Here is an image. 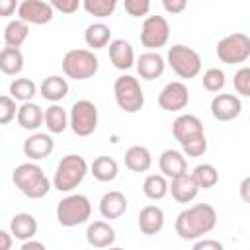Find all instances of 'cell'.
<instances>
[{"instance_id": "1", "label": "cell", "mask_w": 250, "mask_h": 250, "mask_svg": "<svg viewBox=\"0 0 250 250\" xmlns=\"http://www.w3.org/2000/svg\"><path fill=\"white\" fill-rule=\"evenodd\" d=\"M217 225V211L209 203H195L184 209L174 223L176 234L184 240H199Z\"/></svg>"}, {"instance_id": "2", "label": "cell", "mask_w": 250, "mask_h": 250, "mask_svg": "<svg viewBox=\"0 0 250 250\" xmlns=\"http://www.w3.org/2000/svg\"><path fill=\"white\" fill-rule=\"evenodd\" d=\"M172 133H174V139L180 143L186 156L197 158L205 154L207 139L203 133V123L197 115H191V113L178 115L172 123Z\"/></svg>"}, {"instance_id": "3", "label": "cell", "mask_w": 250, "mask_h": 250, "mask_svg": "<svg viewBox=\"0 0 250 250\" xmlns=\"http://www.w3.org/2000/svg\"><path fill=\"white\" fill-rule=\"evenodd\" d=\"M12 180H14L16 188L29 199H41L51 189L49 178L45 176L41 166H37L33 162H23V164L16 166L12 172Z\"/></svg>"}, {"instance_id": "4", "label": "cell", "mask_w": 250, "mask_h": 250, "mask_svg": "<svg viewBox=\"0 0 250 250\" xmlns=\"http://www.w3.org/2000/svg\"><path fill=\"white\" fill-rule=\"evenodd\" d=\"M86 174H88L86 160L80 154H66L57 164L55 178H53V188L59 189L61 193L72 191L74 188H78V184L84 180Z\"/></svg>"}, {"instance_id": "5", "label": "cell", "mask_w": 250, "mask_h": 250, "mask_svg": "<svg viewBox=\"0 0 250 250\" xmlns=\"http://www.w3.org/2000/svg\"><path fill=\"white\" fill-rule=\"evenodd\" d=\"M90 215H92V203L82 193H70L62 197L57 205V221L68 229L88 223Z\"/></svg>"}, {"instance_id": "6", "label": "cell", "mask_w": 250, "mask_h": 250, "mask_svg": "<svg viewBox=\"0 0 250 250\" xmlns=\"http://www.w3.org/2000/svg\"><path fill=\"white\" fill-rule=\"evenodd\" d=\"M100 61L88 49H70L62 57V72L72 80H88L98 72Z\"/></svg>"}, {"instance_id": "7", "label": "cell", "mask_w": 250, "mask_h": 250, "mask_svg": "<svg viewBox=\"0 0 250 250\" xmlns=\"http://www.w3.org/2000/svg\"><path fill=\"white\" fill-rule=\"evenodd\" d=\"M113 96L117 105L125 111V113H137L143 109L145 105V94L143 88L139 84V80L131 74H121L119 78H115L113 84Z\"/></svg>"}, {"instance_id": "8", "label": "cell", "mask_w": 250, "mask_h": 250, "mask_svg": "<svg viewBox=\"0 0 250 250\" xmlns=\"http://www.w3.org/2000/svg\"><path fill=\"white\" fill-rule=\"evenodd\" d=\"M168 64L180 78H195L201 72V57L188 45H172L168 49Z\"/></svg>"}, {"instance_id": "9", "label": "cell", "mask_w": 250, "mask_h": 250, "mask_svg": "<svg viewBox=\"0 0 250 250\" xmlns=\"http://www.w3.org/2000/svg\"><path fill=\"white\" fill-rule=\"evenodd\" d=\"M217 57L225 64H238L250 57V37L246 33H230L217 43Z\"/></svg>"}, {"instance_id": "10", "label": "cell", "mask_w": 250, "mask_h": 250, "mask_svg": "<svg viewBox=\"0 0 250 250\" xmlns=\"http://www.w3.org/2000/svg\"><path fill=\"white\" fill-rule=\"evenodd\" d=\"M70 129L76 137H90L98 127V107L90 100H78L70 107Z\"/></svg>"}, {"instance_id": "11", "label": "cell", "mask_w": 250, "mask_h": 250, "mask_svg": "<svg viewBox=\"0 0 250 250\" xmlns=\"http://www.w3.org/2000/svg\"><path fill=\"white\" fill-rule=\"evenodd\" d=\"M170 39V23L164 16H148L141 27V43L148 51H158Z\"/></svg>"}, {"instance_id": "12", "label": "cell", "mask_w": 250, "mask_h": 250, "mask_svg": "<svg viewBox=\"0 0 250 250\" xmlns=\"http://www.w3.org/2000/svg\"><path fill=\"white\" fill-rule=\"evenodd\" d=\"M53 6L45 0H23L18 6V20L25 21L27 25H45L53 20Z\"/></svg>"}, {"instance_id": "13", "label": "cell", "mask_w": 250, "mask_h": 250, "mask_svg": "<svg viewBox=\"0 0 250 250\" xmlns=\"http://www.w3.org/2000/svg\"><path fill=\"white\" fill-rule=\"evenodd\" d=\"M189 92L184 82H168L158 94V105L164 111H180L188 105Z\"/></svg>"}, {"instance_id": "14", "label": "cell", "mask_w": 250, "mask_h": 250, "mask_svg": "<svg viewBox=\"0 0 250 250\" xmlns=\"http://www.w3.org/2000/svg\"><path fill=\"white\" fill-rule=\"evenodd\" d=\"M242 102L234 94H217L211 100V115L217 121H232L240 115Z\"/></svg>"}, {"instance_id": "15", "label": "cell", "mask_w": 250, "mask_h": 250, "mask_svg": "<svg viewBox=\"0 0 250 250\" xmlns=\"http://www.w3.org/2000/svg\"><path fill=\"white\" fill-rule=\"evenodd\" d=\"M55 148V141L47 133H33L23 141V154L29 160H43Z\"/></svg>"}, {"instance_id": "16", "label": "cell", "mask_w": 250, "mask_h": 250, "mask_svg": "<svg viewBox=\"0 0 250 250\" xmlns=\"http://www.w3.org/2000/svg\"><path fill=\"white\" fill-rule=\"evenodd\" d=\"M158 166H160L162 176L170 178V180H176V178L188 174V160H186V156L180 150H174V148H168V150H164L160 154Z\"/></svg>"}, {"instance_id": "17", "label": "cell", "mask_w": 250, "mask_h": 250, "mask_svg": "<svg viewBox=\"0 0 250 250\" xmlns=\"http://www.w3.org/2000/svg\"><path fill=\"white\" fill-rule=\"evenodd\" d=\"M135 64H137L139 76L145 78V80H154V78L162 76V72H164V68H166L164 57H162L160 53H156V51H146V53H143V55L137 59Z\"/></svg>"}, {"instance_id": "18", "label": "cell", "mask_w": 250, "mask_h": 250, "mask_svg": "<svg viewBox=\"0 0 250 250\" xmlns=\"http://www.w3.org/2000/svg\"><path fill=\"white\" fill-rule=\"evenodd\" d=\"M86 242L94 248H109L115 242V230L105 221H94L86 229Z\"/></svg>"}, {"instance_id": "19", "label": "cell", "mask_w": 250, "mask_h": 250, "mask_svg": "<svg viewBox=\"0 0 250 250\" xmlns=\"http://www.w3.org/2000/svg\"><path fill=\"white\" fill-rule=\"evenodd\" d=\"M164 227V211L158 205H145L139 211V230L146 236L160 232Z\"/></svg>"}, {"instance_id": "20", "label": "cell", "mask_w": 250, "mask_h": 250, "mask_svg": "<svg viewBox=\"0 0 250 250\" xmlns=\"http://www.w3.org/2000/svg\"><path fill=\"white\" fill-rule=\"evenodd\" d=\"M109 61L115 68L127 70L135 64V51L133 45L125 39H113L109 43Z\"/></svg>"}, {"instance_id": "21", "label": "cell", "mask_w": 250, "mask_h": 250, "mask_svg": "<svg viewBox=\"0 0 250 250\" xmlns=\"http://www.w3.org/2000/svg\"><path fill=\"white\" fill-rule=\"evenodd\" d=\"M125 211H127V197L121 191L113 189V191H107V193L102 195L100 213H102L104 219H109V221L111 219H119Z\"/></svg>"}, {"instance_id": "22", "label": "cell", "mask_w": 250, "mask_h": 250, "mask_svg": "<svg viewBox=\"0 0 250 250\" xmlns=\"http://www.w3.org/2000/svg\"><path fill=\"white\" fill-rule=\"evenodd\" d=\"M18 125L25 131H37L43 123H45V111L33 104V102H25L20 105L18 109Z\"/></svg>"}, {"instance_id": "23", "label": "cell", "mask_w": 250, "mask_h": 250, "mask_svg": "<svg viewBox=\"0 0 250 250\" xmlns=\"http://www.w3.org/2000/svg\"><path fill=\"white\" fill-rule=\"evenodd\" d=\"M10 232L18 240H33V236L37 234V219L31 213H18L10 221Z\"/></svg>"}, {"instance_id": "24", "label": "cell", "mask_w": 250, "mask_h": 250, "mask_svg": "<svg viewBox=\"0 0 250 250\" xmlns=\"http://www.w3.org/2000/svg\"><path fill=\"white\" fill-rule=\"evenodd\" d=\"M197 191H199V188H197L195 180L191 178V174H184L170 182V193L178 203L193 201L197 197Z\"/></svg>"}, {"instance_id": "25", "label": "cell", "mask_w": 250, "mask_h": 250, "mask_svg": "<svg viewBox=\"0 0 250 250\" xmlns=\"http://www.w3.org/2000/svg\"><path fill=\"white\" fill-rule=\"evenodd\" d=\"M39 92H41V96H43L45 100L57 104V102H61L62 98H66V94H68V82H66V78L53 74V76L43 78V82H41V86H39Z\"/></svg>"}, {"instance_id": "26", "label": "cell", "mask_w": 250, "mask_h": 250, "mask_svg": "<svg viewBox=\"0 0 250 250\" xmlns=\"http://www.w3.org/2000/svg\"><path fill=\"white\" fill-rule=\"evenodd\" d=\"M125 166L131 172H146L152 166V154L146 146L135 145L125 150Z\"/></svg>"}, {"instance_id": "27", "label": "cell", "mask_w": 250, "mask_h": 250, "mask_svg": "<svg viewBox=\"0 0 250 250\" xmlns=\"http://www.w3.org/2000/svg\"><path fill=\"white\" fill-rule=\"evenodd\" d=\"M84 41L92 49H104L105 45L111 43V29H109V25H105L104 21L90 23L86 27V31H84Z\"/></svg>"}, {"instance_id": "28", "label": "cell", "mask_w": 250, "mask_h": 250, "mask_svg": "<svg viewBox=\"0 0 250 250\" xmlns=\"http://www.w3.org/2000/svg\"><path fill=\"white\" fill-rule=\"evenodd\" d=\"M45 125H47V131L53 133V135H59L62 133L66 127H70V117L66 113V109L59 104H53L45 109Z\"/></svg>"}, {"instance_id": "29", "label": "cell", "mask_w": 250, "mask_h": 250, "mask_svg": "<svg viewBox=\"0 0 250 250\" xmlns=\"http://www.w3.org/2000/svg\"><path fill=\"white\" fill-rule=\"evenodd\" d=\"M90 172L98 182H111L117 178L119 166H117L115 158H111V156H98V158H94Z\"/></svg>"}, {"instance_id": "30", "label": "cell", "mask_w": 250, "mask_h": 250, "mask_svg": "<svg viewBox=\"0 0 250 250\" xmlns=\"http://www.w3.org/2000/svg\"><path fill=\"white\" fill-rule=\"evenodd\" d=\"M23 68V53L14 47H4L0 51V70L8 76L20 74Z\"/></svg>"}, {"instance_id": "31", "label": "cell", "mask_w": 250, "mask_h": 250, "mask_svg": "<svg viewBox=\"0 0 250 250\" xmlns=\"http://www.w3.org/2000/svg\"><path fill=\"white\" fill-rule=\"evenodd\" d=\"M29 35V25L21 20H12L8 21V25L4 27V43L6 47H14L20 49L23 45V41Z\"/></svg>"}, {"instance_id": "32", "label": "cell", "mask_w": 250, "mask_h": 250, "mask_svg": "<svg viewBox=\"0 0 250 250\" xmlns=\"http://www.w3.org/2000/svg\"><path fill=\"white\" fill-rule=\"evenodd\" d=\"M168 191H170V184L166 182V178L162 174H150L143 182V193L152 201L162 199Z\"/></svg>"}, {"instance_id": "33", "label": "cell", "mask_w": 250, "mask_h": 250, "mask_svg": "<svg viewBox=\"0 0 250 250\" xmlns=\"http://www.w3.org/2000/svg\"><path fill=\"white\" fill-rule=\"evenodd\" d=\"M191 178L195 180L199 189H211L219 182V172H217V168L213 164H199V166L193 168Z\"/></svg>"}, {"instance_id": "34", "label": "cell", "mask_w": 250, "mask_h": 250, "mask_svg": "<svg viewBox=\"0 0 250 250\" xmlns=\"http://www.w3.org/2000/svg\"><path fill=\"white\" fill-rule=\"evenodd\" d=\"M35 92H37V86H35V82L31 78H16L10 84V96L14 100L23 102V104L25 102H31V98L35 96Z\"/></svg>"}, {"instance_id": "35", "label": "cell", "mask_w": 250, "mask_h": 250, "mask_svg": "<svg viewBox=\"0 0 250 250\" xmlns=\"http://www.w3.org/2000/svg\"><path fill=\"white\" fill-rule=\"evenodd\" d=\"M82 8L90 16H96V18L104 20V18H109L115 12L117 2L115 0H84L82 2Z\"/></svg>"}, {"instance_id": "36", "label": "cell", "mask_w": 250, "mask_h": 250, "mask_svg": "<svg viewBox=\"0 0 250 250\" xmlns=\"http://www.w3.org/2000/svg\"><path fill=\"white\" fill-rule=\"evenodd\" d=\"M203 88L207 92H221L227 84V78H225V72L221 68H207L203 72Z\"/></svg>"}, {"instance_id": "37", "label": "cell", "mask_w": 250, "mask_h": 250, "mask_svg": "<svg viewBox=\"0 0 250 250\" xmlns=\"http://www.w3.org/2000/svg\"><path fill=\"white\" fill-rule=\"evenodd\" d=\"M232 84H234L236 94H240V96H244V98H250V66L238 68V70L234 72Z\"/></svg>"}, {"instance_id": "38", "label": "cell", "mask_w": 250, "mask_h": 250, "mask_svg": "<svg viewBox=\"0 0 250 250\" xmlns=\"http://www.w3.org/2000/svg\"><path fill=\"white\" fill-rule=\"evenodd\" d=\"M18 109L20 107H16V100L12 96H2L0 98V123L6 125L14 117H18Z\"/></svg>"}, {"instance_id": "39", "label": "cell", "mask_w": 250, "mask_h": 250, "mask_svg": "<svg viewBox=\"0 0 250 250\" xmlns=\"http://www.w3.org/2000/svg\"><path fill=\"white\" fill-rule=\"evenodd\" d=\"M123 8H125V12L131 18H141V16H146L148 14L150 2L148 0H125L123 2Z\"/></svg>"}, {"instance_id": "40", "label": "cell", "mask_w": 250, "mask_h": 250, "mask_svg": "<svg viewBox=\"0 0 250 250\" xmlns=\"http://www.w3.org/2000/svg\"><path fill=\"white\" fill-rule=\"evenodd\" d=\"M51 6H53V10H59L62 14H74L82 6V2L80 0H53Z\"/></svg>"}, {"instance_id": "41", "label": "cell", "mask_w": 250, "mask_h": 250, "mask_svg": "<svg viewBox=\"0 0 250 250\" xmlns=\"http://www.w3.org/2000/svg\"><path fill=\"white\" fill-rule=\"evenodd\" d=\"M191 250H225L223 244L219 240H213V238H201L193 244Z\"/></svg>"}, {"instance_id": "42", "label": "cell", "mask_w": 250, "mask_h": 250, "mask_svg": "<svg viewBox=\"0 0 250 250\" xmlns=\"http://www.w3.org/2000/svg\"><path fill=\"white\" fill-rule=\"evenodd\" d=\"M162 6L168 14H180V12L186 10L188 2L186 0H162Z\"/></svg>"}, {"instance_id": "43", "label": "cell", "mask_w": 250, "mask_h": 250, "mask_svg": "<svg viewBox=\"0 0 250 250\" xmlns=\"http://www.w3.org/2000/svg\"><path fill=\"white\" fill-rule=\"evenodd\" d=\"M20 4H16V0H0V16L2 18H8L12 16L16 10H18Z\"/></svg>"}, {"instance_id": "44", "label": "cell", "mask_w": 250, "mask_h": 250, "mask_svg": "<svg viewBox=\"0 0 250 250\" xmlns=\"http://www.w3.org/2000/svg\"><path fill=\"white\" fill-rule=\"evenodd\" d=\"M238 191H240V197H242V201L250 205V176H246V178L240 182V186H238Z\"/></svg>"}, {"instance_id": "45", "label": "cell", "mask_w": 250, "mask_h": 250, "mask_svg": "<svg viewBox=\"0 0 250 250\" xmlns=\"http://www.w3.org/2000/svg\"><path fill=\"white\" fill-rule=\"evenodd\" d=\"M12 232L8 230H0V250H10L12 248Z\"/></svg>"}, {"instance_id": "46", "label": "cell", "mask_w": 250, "mask_h": 250, "mask_svg": "<svg viewBox=\"0 0 250 250\" xmlns=\"http://www.w3.org/2000/svg\"><path fill=\"white\" fill-rule=\"evenodd\" d=\"M20 250H47V248H45V244L39 242V240H27V242L21 244Z\"/></svg>"}, {"instance_id": "47", "label": "cell", "mask_w": 250, "mask_h": 250, "mask_svg": "<svg viewBox=\"0 0 250 250\" xmlns=\"http://www.w3.org/2000/svg\"><path fill=\"white\" fill-rule=\"evenodd\" d=\"M105 250H123V248H119V246H109V248H105Z\"/></svg>"}]
</instances>
